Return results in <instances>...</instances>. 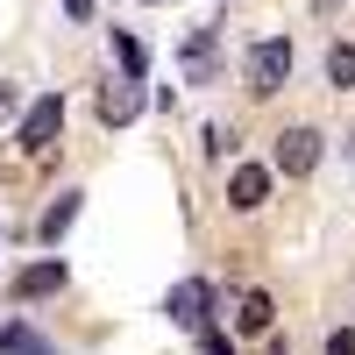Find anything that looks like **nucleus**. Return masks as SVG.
<instances>
[{"label":"nucleus","mask_w":355,"mask_h":355,"mask_svg":"<svg viewBox=\"0 0 355 355\" xmlns=\"http://www.w3.org/2000/svg\"><path fill=\"white\" fill-rule=\"evenodd\" d=\"M334 8H341V0H313V15H334Z\"/></svg>","instance_id":"18"},{"label":"nucleus","mask_w":355,"mask_h":355,"mask_svg":"<svg viewBox=\"0 0 355 355\" xmlns=\"http://www.w3.org/2000/svg\"><path fill=\"white\" fill-rule=\"evenodd\" d=\"M185 78L192 85L220 78V28H192V36H185Z\"/></svg>","instance_id":"5"},{"label":"nucleus","mask_w":355,"mask_h":355,"mask_svg":"<svg viewBox=\"0 0 355 355\" xmlns=\"http://www.w3.org/2000/svg\"><path fill=\"white\" fill-rule=\"evenodd\" d=\"M263 199H270V171H263V164H242L227 178V206H234V214H256Z\"/></svg>","instance_id":"7"},{"label":"nucleus","mask_w":355,"mask_h":355,"mask_svg":"<svg viewBox=\"0 0 355 355\" xmlns=\"http://www.w3.org/2000/svg\"><path fill=\"white\" fill-rule=\"evenodd\" d=\"M57 128H64V100H57V93H43L36 107L21 114V128H15V142H21L28 157H50V142H57Z\"/></svg>","instance_id":"4"},{"label":"nucleus","mask_w":355,"mask_h":355,"mask_svg":"<svg viewBox=\"0 0 355 355\" xmlns=\"http://www.w3.org/2000/svg\"><path fill=\"white\" fill-rule=\"evenodd\" d=\"M320 157H327L320 128H284V135H277V150H270V171H284V178H313Z\"/></svg>","instance_id":"2"},{"label":"nucleus","mask_w":355,"mask_h":355,"mask_svg":"<svg viewBox=\"0 0 355 355\" xmlns=\"http://www.w3.org/2000/svg\"><path fill=\"white\" fill-rule=\"evenodd\" d=\"M164 313L178 320V327L206 334V320H214V284H206V277H178V284L164 291Z\"/></svg>","instance_id":"3"},{"label":"nucleus","mask_w":355,"mask_h":355,"mask_svg":"<svg viewBox=\"0 0 355 355\" xmlns=\"http://www.w3.org/2000/svg\"><path fill=\"white\" fill-rule=\"evenodd\" d=\"M64 263H57V256H43V263H28V270H15V299L28 306V299H50V291H64Z\"/></svg>","instance_id":"6"},{"label":"nucleus","mask_w":355,"mask_h":355,"mask_svg":"<svg viewBox=\"0 0 355 355\" xmlns=\"http://www.w3.org/2000/svg\"><path fill=\"white\" fill-rule=\"evenodd\" d=\"M71 220H78V192H57V206L36 220V234H43V242H64V227H71Z\"/></svg>","instance_id":"12"},{"label":"nucleus","mask_w":355,"mask_h":355,"mask_svg":"<svg viewBox=\"0 0 355 355\" xmlns=\"http://www.w3.org/2000/svg\"><path fill=\"white\" fill-rule=\"evenodd\" d=\"M320 71H327V85H334V93H355V43H327Z\"/></svg>","instance_id":"11"},{"label":"nucleus","mask_w":355,"mask_h":355,"mask_svg":"<svg viewBox=\"0 0 355 355\" xmlns=\"http://www.w3.org/2000/svg\"><path fill=\"white\" fill-rule=\"evenodd\" d=\"M142 114V93H135V78H121V85H100V121L107 128H128Z\"/></svg>","instance_id":"8"},{"label":"nucleus","mask_w":355,"mask_h":355,"mask_svg":"<svg viewBox=\"0 0 355 355\" xmlns=\"http://www.w3.org/2000/svg\"><path fill=\"white\" fill-rule=\"evenodd\" d=\"M291 71H299V43H291V36H263V43H249V57H242V85H249L256 100L284 93Z\"/></svg>","instance_id":"1"},{"label":"nucleus","mask_w":355,"mask_h":355,"mask_svg":"<svg viewBox=\"0 0 355 355\" xmlns=\"http://www.w3.org/2000/svg\"><path fill=\"white\" fill-rule=\"evenodd\" d=\"M270 320H277L270 291H242V306H234V327H242V334H270Z\"/></svg>","instance_id":"10"},{"label":"nucleus","mask_w":355,"mask_h":355,"mask_svg":"<svg viewBox=\"0 0 355 355\" xmlns=\"http://www.w3.org/2000/svg\"><path fill=\"white\" fill-rule=\"evenodd\" d=\"M64 15L71 21H93V0H64Z\"/></svg>","instance_id":"15"},{"label":"nucleus","mask_w":355,"mask_h":355,"mask_svg":"<svg viewBox=\"0 0 355 355\" xmlns=\"http://www.w3.org/2000/svg\"><path fill=\"white\" fill-rule=\"evenodd\" d=\"M327 355H355V334H327Z\"/></svg>","instance_id":"14"},{"label":"nucleus","mask_w":355,"mask_h":355,"mask_svg":"<svg viewBox=\"0 0 355 355\" xmlns=\"http://www.w3.org/2000/svg\"><path fill=\"white\" fill-rule=\"evenodd\" d=\"M270 355H291V348H284V341H277V348H270Z\"/></svg>","instance_id":"19"},{"label":"nucleus","mask_w":355,"mask_h":355,"mask_svg":"<svg viewBox=\"0 0 355 355\" xmlns=\"http://www.w3.org/2000/svg\"><path fill=\"white\" fill-rule=\"evenodd\" d=\"M206 355H234V348H227V341H220V334H206Z\"/></svg>","instance_id":"16"},{"label":"nucleus","mask_w":355,"mask_h":355,"mask_svg":"<svg viewBox=\"0 0 355 355\" xmlns=\"http://www.w3.org/2000/svg\"><path fill=\"white\" fill-rule=\"evenodd\" d=\"M8 107H15V85H0V114H8Z\"/></svg>","instance_id":"17"},{"label":"nucleus","mask_w":355,"mask_h":355,"mask_svg":"<svg viewBox=\"0 0 355 355\" xmlns=\"http://www.w3.org/2000/svg\"><path fill=\"white\" fill-rule=\"evenodd\" d=\"M114 57H121V71L142 85V78H150V50H142L135 36H128V28H114Z\"/></svg>","instance_id":"13"},{"label":"nucleus","mask_w":355,"mask_h":355,"mask_svg":"<svg viewBox=\"0 0 355 355\" xmlns=\"http://www.w3.org/2000/svg\"><path fill=\"white\" fill-rule=\"evenodd\" d=\"M0 355H57V341H43L28 320H8L0 327Z\"/></svg>","instance_id":"9"}]
</instances>
